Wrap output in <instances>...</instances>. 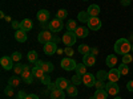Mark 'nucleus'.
<instances>
[{
    "instance_id": "nucleus-54",
    "label": "nucleus",
    "mask_w": 133,
    "mask_h": 99,
    "mask_svg": "<svg viewBox=\"0 0 133 99\" xmlns=\"http://www.w3.org/2000/svg\"><path fill=\"white\" fill-rule=\"evenodd\" d=\"M63 52H64V49H57V52H56V53H57V54H61Z\"/></svg>"
},
{
    "instance_id": "nucleus-48",
    "label": "nucleus",
    "mask_w": 133,
    "mask_h": 99,
    "mask_svg": "<svg viewBox=\"0 0 133 99\" xmlns=\"http://www.w3.org/2000/svg\"><path fill=\"white\" fill-rule=\"evenodd\" d=\"M25 99H39V96L36 94H29V95H27Z\"/></svg>"
},
{
    "instance_id": "nucleus-40",
    "label": "nucleus",
    "mask_w": 133,
    "mask_h": 99,
    "mask_svg": "<svg viewBox=\"0 0 133 99\" xmlns=\"http://www.w3.org/2000/svg\"><path fill=\"white\" fill-rule=\"evenodd\" d=\"M105 81H96V83H95V87H96V90H98V89H105Z\"/></svg>"
},
{
    "instance_id": "nucleus-45",
    "label": "nucleus",
    "mask_w": 133,
    "mask_h": 99,
    "mask_svg": "<svg viewBox=\"0 0 133 99\" xmlns=\"http://www.w3.org/2000/svg\"><path fill=\"white\" fill-rule=\"evenodd\" d=\"M127 89H128V91L133 93V81H129V82L127 83Z\"/></svg>"
},
{
    "instance_id": "nucleus-37",
    "label": "nucleus",
    "mask_w": 133,
    "mask_h": 99,
    "mask_svg": "<svg viewBox=\"0 0 133 99\" xmlns=\"http://www.w3.org/2000/svg\"><path fill=\"white\" fill-rule=\"evenodd\" d=\"M66 28H68V30H75V29L77 28L76 21H75V20H69L68 23H66Z\"/></svg>"
},
{
    "instance_id": "nucleus-39",
    "label": "nucleus",
    "mask_w": 133,
    "mask_h": 99,
    "mask_svg": "<svg viewBox=\"0 0 133 99\" xmlns=\"http://www.w3.org/2000/svg\"><path fill=\"white\" fill-rule=\"evenodd\" d=\"M4 93H5V95H7V96H12V95H14V87L11 86V85H8V86L5 87Z\"/></svg>"
},
{
    "instance_id": "nucleus-10",
    "label": "nucleus",
    "mask_w": 133,
    "mask_h": 99,
    "mask_svg": "<svg viewBox=\"0 0 133 99\" xmlns=\"http://www.w3.org/2000/svg\"><path fill=\"white\" fill-rule=\"evenodd\" d=\"M56 52H57L56 42L51 41V42H48V44H45V45H44V53H45L47 56H52V54H55Z\"/></svg>"
},
{
    "instance_id": "nucleus-50",
    "label": "nucleus",
    "mask_w": 133,
    "mask_h": 99,
    "mask_svg": "<svg viewBox=\"0 0 133 99\" xmlns=\"http://www.w3.org/2000/svg\"><path fill=\"white\" fill-rule=\"evenodd\" d=\"M121 4H123V5H129L130 0H121Z\"/></svg>"
},
{
    "instance_id": "nucleus-36",
    "label": "nucleus",
    "mask_w": 133,
    "mask_h": 99,
    "mask_svg": "<svg viewBox=\"0 0 133 99\" xmlns=\"http://www.w3.org/2000/svg\"><path fill=\"white\" fill-rule=\"evenodd\" d=\"M40 82H41L43 85H45V86H48V85L51 83V77H49V74H47V73H45V75H44L43 78L40 79Z\"/></svg>"
},
{
    "instance_id": "nucleus-18",
    "label": "nucleus",
    "mask_w": 133,
    "mask_h": 99,
    "mask_svg": "<svg viewBox=\"0 0 133 99\" xmlns=\"http://www.w3.org/2000/svg\"><path fill=\"white\" fill-rule=\"evenodd\" d=\"M15 38L19 42H25L27 41V32L23 30V29H17L16 33H15Z\"/></svg>"
},
{
    "instance_id": "nucleus-28",
    "label": "nucleus",
    "mask_w": 133,
    "mask_h": 99,
    "mask_svg": "<svg viewBox=\"0 0 133 99\" xmlns=\"http://www.w3.org/2000/svg\"><path fill=\"white\" fill-rule=\"evenodd\" d=\"M41 69L44 70V73L49 74V73H52V71H53V65H52L51 62H45V61H44V62H43V65H41Z\"/></svg>"
},
{
    "instance_id": "nucleus-41",
    "label": "nucleus",
    "mask_w": 133,
    "mask_h": 99,
    "mask_svg": "<svg viewBox=\"0 0 133 99\" xmlns=\"http://www.w3.org/2000/svg\"><path fill=\"white\" fill-rule=\"evenodd\" d=\"M11 57H12L14 62H19V61L21 60V57H23V56H21V53H19V52H15V53H14Z\"/></svg>"
},
{
    "instance_id": "nucleus-56",
    "label": "nucleus",
    "mask_w": 133,
    "mask_h": 99,
    "mask_svg": "<svg viewBox=\"0 0 133 99\" xmlns=\"http://www.w3.org/2000/svg\"><path fill=\"white\" fill-rule=\"evenodd\" d=\"M115 99H121V98H120V96H117V95H116V96H115Z\"/></svg>"
},
{
    "instance_id": "nucleus-7",
    "label": "nucleus",
    "mask_w": 133,
    "mask_h": 99,
    "mask_svg": "<svg viewBox=\"0 0 133 99\" xmlns=\"http://www.w3.org/2000/svg\"><path fill=\"white\" fill-rule=\"evenodd\" d=\"M87 25H88V28L92 29V30H98L100 28H101L103 23H101V20H100L98 17H91L89 20H88Z\"/></svg>"
},
{
    "instance_id": "nucleus-30",
    "label": "nucleus",
    "mask_w": 133,
    "mask_h": 99,
    "mask_svg": "<svg viewBox=\"0 0 133 99\" xmlns=\"http://www.w3.org/2000/svg\"><path fill=\"white\" fill-rule=\"evenodd\" d=\"M79 52H80V54H83V56H87V54L91 53V48L88 46L87 44H83V45L79 46Z\"/></svg>"
},
{
    "instance_id": "nucleus-20",
    "label": "nucleus",
    "mask_w": 133,
    "mask_h": 99,
    "mask_svg": "<svg viewBox=\"0 0 133 99\" xmlns=\"http://www.w3.org/2000/svg\"><path fill=\"white\" fill-rule=\"evenodd\" d=\"M116 65H117V57L115 56V54H109V56L107 57V66L110 68V69H113Z\"/></svg>"
},
{
    "instance_id": "nucleus-52",
    "label": "nucleus",
    "mask_w": 133,
    "mask_h": 99,
    "mask_svg": "<svg viewBox=\"0 0 133 99\" xmlns=\"http://www.w3.org/2000/svg\"><path fill=\"white\" fill-rule=\"evenodd\" d=\"M4 20H5V21H12V19H11L9 16H5V19H4Z\"/></svg>"
},
{
    "instance_id": "nucleus-23",
    "label": "nucleus",
    "mask_w": 133,
    "mask_h": 99,
    "mask_svg": "<svg viewBox=\"0 0 133 99\" xmlns=\"http://www.w3.org/2000/svg\"><path fill=\"white\" fill-rule=\"evenodd\" d=\"M108 91L105 90V89H98V90H96V93H95V98L96 99H107L108 98Z\"/></svg>"
},
{
    "instance_id": "nucleus-31",
    "label": "nucleus",
    "mask_w": 133,
    "mask_h": 99,
    "mask_svg": "<svg viewBox=\"0 0 133 99\" xmlns=\"http://www.w3.org/2000/svg\"><path fill=\"white\" fill-rule=\"evenodd\" d=\"M118 71H120V74H121V75H127V74L129 73V68H128V65H127V63H121V65L118 66Z\"/></svg>"
},
{
    "instance_id": "nucleus-55",
    "label": "nucleus",
    "mask_w": 133,
    "mask_h": 99,
    "mask_svg": "<svg viewBox=\"0 0 133 99\" xmlns=\"http://www.w3.org/2000/svg\"><path fill=\"white\" fill-rule=\"evenodd\" d=\"M0 17H3V19H5V16H4V12L2 11V12H0Z\"/></svg>"
},
{
    "instance_id": "nucleus-13",
    "label": "nucleus",
    "mask_w": 133,
    "mask_h": 99,
    "mask_svg": "<svg viewBox=\"0 0 133 99\" xmlns=\"http://www.w3.org/2000/svg\"><path fill=\"white\" fill-rule=\"evenodd\" d=\"M100 11H101V9H100V7H98L97 4H92V5L88 7L87 12H88V15H89L91 17H98Z\"/></svg>"
},
{
    "instance_id": "nucleus-15",
    "label": "nucleus",
    "mask_w": 133,
    "mask_h": 99,
    "mask_svg": "<svg viewBox=\"0 0 133 99\" xmlns=\"http://www.w3.org/2000/svg\"><path fill=\"white\" fill-rule=\"evenodd\" d=\"M21 79H23V82L31 85L33 82V74H32V71L31 70H24L23 74H21Z\"/></svg>"
},
{
    "instance_id": "nucleus-8",
    "label": "nucleus",
    "mask_w": 133,
    "mask_h": 99,
    "mask_svg": "<svg viewBox=\"0 0 133 99\" xmlns=\"http://www.w3.org/2000/svg\"><path fill=\"white\" fill-rule=\"evenodd\" d=\"M105 90L108 91L109 95L116 96V95L118 94V91H120V87H118V85H117L116 82H108L107 86H105Z\"/></svg>"
},
{
    "instance_id": "nucleus-29",
    "label": "nucleus",
    "mask_w": 133,
    "mask_h": 99,
    "mask_svg": "<svg viewBox=\"0 0 133 99\" xmlns=\"http://www.w3.org/2000/svg\"><path fill=\"white\" fill-rule=\"evenodd\" d=\"M97 81H107L108 79V71H104V70H98L97 71V75H96Z\"/></svg>"
},
{
    "instance_id": "nucleus-3",
    "label": "nucleus",
    "mask_w": 133,
    "mask_h": 99,
    "mask_svg": "<svg viewBox=\"0 0 133 99\" xmlns=\"http://www.w3.org/2000/svg\"><path fill=\"white\" fill-rule=\"evenodd\" d=\"M60 65H61V68H63L64 70H66V71H72V70H76V66H77L76 61H75V60H72L71 57H66V58L61 60Z\"/></svg>"
},
{
    "instance_id": "nucleus-4",
    "label": "nucleus",
    "mask_w": 133,
    "mask_h": 99,
    "mask_svg": "<svg viewBox=\"0 0 133 99\" xmlns=\"http://www.w3.org/2000/svg\"><path fill=\"white\" fill-rule=\"evenodd\" d=\"M49 29H51V32H53V33H59L63 28H64V24H63V20L61 19H53V20H51V23H49V27H48Z\"/></svg>"
},
{
    "instance_id": "nucleus-35",
    "label": "nucleus",
    "mask_w": 133,
    "mask_h": 99,
    "mask_svg": "<svg viewBox=\"0 0 133 99\" xmlns=\"http://www.w3.org/2000/svg\"><path fill=\"white\" fill-rule=\"evenodd\" d=\"M72 83H73V85H80V83H83V77L79 75V74H75V75L72 77Z\"/></svg>"
},
{
    "instance_id": "nucleus-1",
    "label": "nucleus",
    "mask_w": 133,
    "mask_h": 99,
    "mask_svg": "<svg viewBox=\"0 0 133 99\" xmlns=\"http://www.w3.org/2000/svg\"><path fill=\"white\" fill-rule=\"evenodd\" d=\"M130 50H132V45L127 38H118L115 42V52L117 54L124 56V54H128Z\"/></svg>"
},
{
    "instance_id": "nucleus-33",
    "label": "nucleus",
    "mask_w": 133,
    "mask_h": 99,
    "mask_svg": "<svg viewBox=\"0 0 133 99\" xmlns=\"http://www.w3.org/2000/svg\"><path fill=\"white\" fill-rule=\"evenodd\" d=\"M19 83H20V79L17 78V77H11L9 81H8V85H11L12 87H17Z\"/></svg>"
},
{
    "instance_id": "nucleus-34",
    "label": "nucleus",
    "mask_w": 133,
    "mask_h": 99,
    "mask_svg": "<svg viewBox=\"0 0 133 99\" xmlns=\"http://www.w3.org/2000/svg\"><path fill=\"white\" fill-rule=\"evenodd\" d=\"M66 16H68V11H66V9H59L57 11V13H56V17L57 19H65Z\"/></svg>"
},
{
    "instance_id": "nucleus-16",
    "label": "nucleus",
    "mask_w": 133,
    "mask_h": 99,
    "mask_svg": "<svg viewBox=\"0 0 133 99\" xmlns=\"http://www.w3.org/2000/svg\"><path fill=\"white\" fill-rule=\"evenodd\" d=\"M83 63H85L87 66H93L95 63H96V58H95V56L93 54H87V56H83Z\"/></svg>"
},
{
    "instance_id": "nucleus-59",
    "label": "nucleus",
    "mask_w": 133,
    "mask_h": 99,
    "mask_svg": "<svg viewBox=\"0 0 133 99\" xmlns=\"http://www.w3.org/2000/svg\"><path fill=\"white\" fill-rule=\"evenodd\" d=\"M84 2H87V0H84Z\"/></svg>"
},
{
    "instance_id": "nucleus-42",
    "label": "nucleus",
    "mask_w": 133,
    "mask_h": 99,
    "mask_svg": "<svg viewBox=\"0 0 133 99\" xmlns=\"http://www.w3.org/2000/svg\"><path fill=\"white\" fill-rule=\"evenodd\" d=\"M64 53H65L68 57H72V56H73V49H72V46H66V48L64 49Z\"/></svg>"
},
{
    "instance_id": "nucleus-5",
    "label": "nucleus",
    "mask_w": 133,
    "mask_h": 99,
    "mask_svg": "<svg viewBox=\"0 0 133 99\" xmlns=\"http://www.w3.org/2000/svg\"><path fill=\"white\" fill-rule=\"evenodd\" d=\"M52 38H53L52 32H48V30H41V32L39 33V36H37L39 42H40V44H43V45H45V44L51 42V41H52Z\"/></svg>"
},
{
    "instance_id": "nucleus-22",
    "label": "nucleus",
    "mask_w": 133,
    "mask_h": 99,
    "mask_svg": "<svg viewBox=\"0 0 133 99\" xmlns=\"http://www.w3.org/2000/svg\"><path fill=\"white\" fill-rule=\"evenodd\" d=\"M66 94H68L71 98H75V96H77V94H79V90H77V87H76V85H69L68 86V89H66Z\"/></svg>"
},
{
    "instance_id": "nucleus-26",
    "label": "nucleus",
    "mask_w": 133,
    "mask_h": 99,
    "mask_svg": "<svg viewBox=\"0 0 133 99\" xmlns=\"http://www.w3.org/2000/svg\"><path fill=\"white\" fill-rule=\"evenodd\" d=\"M91 19V16L88 15L87 11H83V12H79V15H77V20L81 21V23H88V20Z\"/></svg>"
},
{
    "instance_id": "nucleus-43",
    "label": "nucleus",
    "mask_w": 133,
    "mask_h": 99,
    "mask_svg": "<svg viewBox=\"0 0 133 99\" xmlns=\"http://www.w3.org/2000/svg\"><path fill=\"white\" fill-rule=\"evenodd\" d=\"M47 89L49 90V91H53V90H56L57 89V85H56V82H51L48 86H47Z\"/></svg>"
},
{
    "instance_id": "nucleus-27",
    "label": "nucleus",
    "mask_w": 133,
    "mask_h": 99,
    "mask_svg": "<svg viewBox=\"0 0 133 99\" xmlns=\"http://www.w3.org/2000/svg\"><path fill=\"white\" fill-rule=\"evenodd\" d=\"M27 58H28V61H29L31 63H36V61L39 60L37 53H36L35 50H29L28 54H27Z\"/></svg>"
},
{
    "instance_id": "nucleus-9",
    "label": "nucleus",
    "mask_w": 133,
    "mask_h": 99,
    "mask_svg": "<svg viewBox=\"0 0 133 99\" xmlns=\"http://www.w3.org/2000/svg\"><path fill=\"white\" fill-rule=\"evenodd\" d=\"M0 65H2V68L4 70H11L14 69V60L12 57H2V60H0Z\"/></svg>"
},
{
    "instance_id": "nucleus-53",
    "label": "nucleus",
    "mask_w": 133,
    "mask_h": 99,
    "mask_svg": "<svg viewBox=\"0 0 133 99\" xmlns=\"http://www.w3.org/2000/svg\"><path fill=\"white\" fill-rule=\"evenodd\" d=\"M23 68H24V70H29V66L28 65H23Z\"/></svg>"
},
{
    "instance_id": "nucleus-51",
    "label": "nucleus",
    "mask_w": 133,
    "mask_h": 99,
    "mask_svg": "<svg viewBox=\"0 0 133 99\" xmlns=\"http://www.w3.org/2000/svg\"><path fill=\"white\" fill-rule=\"evenodd\" d=\"M52 41H53V42H56V44H57V42H59V41H61V40H60L59 37H53V38H52Z\"/></svg>"
},
{
    "instance_id": "nucleus-19",
    "label": "nucleus",
    "mask_w": 133,
    "mask_h": 99,
    "mask_svg": "<svg viewBox=\"0 0 133 99\" xmlns=\"http://www.w3.org/2000/svg\"><path fill=\"white\" fill-rule=\"evenodd\" d=\"M51 99H65V93H64V90L56 89V90L51 91Z\"/></svg>"
},
{
    "instance_id": "nucleus-38",
    "label": "nucleus",
    "mask_w": 133,
    "mask_h": 99,
    "mask_svg": "<svg viewBox=\"0 0 133 99\" xmlns=\"http://www.w3.org/2000/svg\"><path fill=\"white\" fill-rule=\"evenodd\" d=\"M133 61V57L130 56V54L128 53V54H124V56H123V63H129V62H132Z\"/></svg>"
},
{
    "instance_id": "nucleus-47",
    "label": "nucleus",
    "mask_w": 133,
    "mask_h": 99,
    "mask_svg": "<svg viewBox=\"0 0 133 99\" xmlns=\"http://www.w3.org/2000/svg\"><path fill=\"white\" fill-rule=\"evenodd\" d=\"M91 54H93V56L96 57L97 54H98V49L97 48H91Z\"/></svg>"
},
{
    "instance_id": "nucleus-49",
    "label": "nucleus",
    "mask_w": 133,
    "mask_h": 99,
    "mask_svg": "<svg viewBox=\"0 0 133 99\" xmlns=\"http://www.w3.org/2000/svg\"><path fill=\"white\" fill-rule=\"evenodd\" d=\"M43 62H44V61L37 60V61H36V63H35V66H36V68H40V69H41V65H43Z\"/></svg>"
},
{
    "instance_id": "nucleus-25",
    "label": "nucleus",
    "mask_w": 133,
    "mask_h": 99,
    "mask_svg": "<svg viewBox=\"0 0 133 99\" xmlns=\"http://www.w3.org/2000/svg\"><path fill=\"white\" fill-rule=\"evenodd\" d=\"M31 71H32L33 77H35V78H39V79H41L45 75V73H44V70H43V69H40V68H36V66H35V68H33V69H32Z\"/></svg>"
},
{
    "instance_id": "nucleus-44",
    "label": "nucleus",
    "mask_w": 133,
    "mask_h": 99,
    "mask_svg": "<svg viewBox=\"0 0 133 99\" xmlns=\"http://www.w3.org/2000/svg\"><path fill=\"white\" fill-rule=\"evenodd\" d=\"M27 95H28V94H27L25 91H19V94H17V98H16V99H25V98H27Z\"/></svg>"
},
{
    "instance_id": "nucleus-58",
    "label": "nucleus",
    "mask_w": 133,
    "mask_h": 99,
    "mask_svg": "<svg viewBox=\"0 0 133 99\" xmlns=\"http://www.w3.org/2000/svg\"><path fill=\"white\" fill-rule=\"evenodd\" d=\"M132 50H133V45H132Z\"/></svg>"
},
{
    "instance_id": "nucleus-21",
    "label": "nucleus",
    "mask_w": 133,
    "mask_h": 99,
    "mask_svg": "<svg viewBox=\"0 0 133 99\" xmlns=\"http://www.w3.org/2000/svg\"><path fill=\"white\" fill-rule=\"evenodd\" d=\"M32 27H33V24H32V21H31L29 19H24V20L20 23V29H23V30H25V32L31 30Z\"/></svg>"
},
{
    "instance_id": "nucleus-57",
    "label": "nucleus",
    "mask_w": 133,
    "mask_h": 99,
    "mask_svg": "<svg viewBox=\"0 0 133 99\" xmlns=\"http://www.w3.org/2000/svg\"><path fill=\"white\" fill-rule=\"evenodd\" d=\"M91 99H96V98H95V95H93V96H92V98H91Z\"/></svg>"
},
{
    "instance_id": "nucleus-6",
    "label": "nucleus",
    "mask_w": 133,
    "mask_h": 99,
    "mask_svg": "<svg viewBox=\"0 0 133 99\" xmlns=\"http://www.w3.org/2000/svg\"><path fill=\"white\" fill-rule=\"evenodd\" d=\"M96 81H97V78H96L92 73H87V74L83 75V83H84L87 87H93L95 83H96Z\"/></svg>"
},
{
    "instance_id": "nucleus-11",
    "label": "nucleus",
    "mask_w": 133,
    "mask_h": 99,
    "mask_svg": "<svg viewBox=\"0 0 133 99\" xmlns=\"http://www.w3.org/2000/svg\"><path fill=\"white\" fill-rule=\"evenodd\" d=\"M120 77H121V74H120L118 69H116V68L110 69L108 71V79H109V82H117L120 79Z\"/></svg>"
},
{
    "instance_id": "nucleus-14",
    "label": "nucleus",
    "mask_w": 133,
    "mask_h": 99,
    "mask_svg": "<svg viewBox=\"0 0 133 99\" xmlns=\"http://www.w3.org/2000/svg\"><path fill=\"white\" fill-rule=\"evenodd\" d=\"M56 85H57V89H60V90H66L68 89V86L71 85V82L66 79V78H57L56 79Z\"/></svg>"
},
{
    "instance_id": "nucleus-12",
    "label": "nucleus",
    "mask_w": 133,
    "mask_h": 99,
    "mask_svg": "<svg viewBox=\"0 0 133 99\" xmlns=\"http://www.w3.org/2000/svg\"><path fill=\"white\" fill-rule=\"evenodd\" d=\"M37 20H39V23H47L48 21V19H49V12L47 9H40L39 12H37Z\"/></svg>"
},
{
    "instance_id": "nucleus-17",
    "label": "nucleus",
    "mask_w": 133,
    "mask_h": 99,
    "mask_svg": "<svg viewBox=\"0 0 133 99\" xmlns=\"http://www.w3.org/2000/svg\"><path fill=\"white\" fill-rule=\"evenodd\" d=\"M88 29L89 28H85V27H77L75 29V33H76V36L77 38H84L88 36Z\"/></svg>"
},
{
    "instance_id": "nucleus-32",
    "label": "nucleus",
    "mask_w": 133,
    "mask_h": 99,
    "mask_svg": "<svg viewBox=\"0 0 133 99\" xmlns=\"http://www.w3.org/2000/svg\"><path fill=\"white\" fill-rule=\"evenodd\" d=\"M14 71H15V74H23V71H24V68H23V65H21L20 62H16V65L14 66Z\"/></svg>"
},
{
    "instance_id": "nucleus-46",
    "label": "nucleus",
    "mask_w": 133,
    "mask_h": 99,
    "mask_svg": "<svg viewBox=\"0 0 133 99\" xmlns=\"http://www.w3.org/2000/svg\"><path fill=\"white\" fill-rule=\"evenodd\" d=\"M11 24H12V28L14 29H19L20 28V23H19V21H12Z\"/></svg>"
},
{
    "instance_id": "nucleus-60",
    "label": "nucleus",
    "mask_w": 133,
    "mask_h": 99,
    "mask_svg": "<svg viewBox=\"0 0 133 99\" xmlns=\"http://www.w3.org/2000/svg\"><path fill=\"white\" fill-rule=\"evenodd\" d=\"M72 99H75V98H72Z\"/></svg>"
},
{
    "instance_id": "nucleus-24",
    "label": "nucleus",
    "mask_w": 133,
    "mask_h": 99,
    "mask_svg": "<svg viewBox=\"0 0 133 99\" xmlns=\"http://www.w3.org/2000/svg\"><path fill=\"white\" fill-rule=\"evenodd\" d=\"M87 68L88 66L85 65V63H77V66H76V74H79V75H84V74H87L88 71H87Z\"/></svg>"
},
{
    "instance_id": "nucleus-2",
    "label": "nucleus",
    "mask_w": 133,
    "mask_h": 99,
    "mask_svg": "<svg viewBox=\"0 0 133 99\" xmlns=\"http://www.w3.org/2000/svg\"><path fill=\"white\" fill-rule=\"evenodd\" d=\"M76 41H77V36H76L75 30H66L63 35V42L66 46H72Z\"/></svg>"
}]
</instances>
